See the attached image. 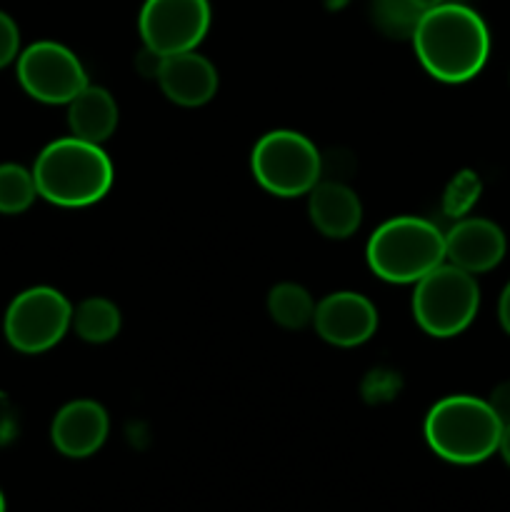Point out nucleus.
Returning a JSON list of instances; mask_svg holds the SVG:
<instances>
[{
    "label": "nucleus",
    "instance_id": "nucleus-1",
    "mask_svg": "<svg viewBox=\"0 0 510 512\" xmlns=\"http://www.w3.org/2000/svg\"><path fill=\"white\" fill-rule=\"evenodd\" d=\"M410 40L425 73L450 85L473 80L490 55L485 20L468 5L448 0L423 10Z\"/></svg>",
    "mask_w": 510,
    "mask_h": 512
},
{
    "label": "nucleus",
    "instance_id": "nucleus-2",
    "mask_svg": "<svg viewBox=\"0 0 510 512\" xmlns=\"http://www.w3.org/2000/svg\"><path fill=\"white\" fill-rule=\"evenodd\" d=\"M33 178L38 195L48 203L60 208H88L113 188L115 170L100 145L68 135L40 150Z\"/></svg>",
    "mask_w": 510,
    "mask_h": 512
},
{
    "label": "nucleus",
    "instance_id": "nucleus-3",
    "mask_svg": "<svg viewBox=\"0 0 510 512\" xmlns=\"http://www.w3.org/2000/svg\"><path fill=\"white\" fill-rule=\"evenodd\" d=\"M503 423L488 400L448 395L430 408L425 440L438 458L453 465H478L498 453Z\"/></svg>",
    "mask_w": 510,
    "mask_h": 512
},
{
    "label": "nucleus",
    "instance_id": "nucleus-4",
    "mask_svg": "<svg viewBox=\"0 0 510 512\" xmlns=\"http://www.w3.org/2000/svg\"><path fill=\"white\" fill-rule=\"evenodd\" d=\"M365 258L370 270L385 283L415 285L445 263V233L415 215L390 218L370 235Z\"/></svg>",
    "mask_w": 510,
    "mask_h": 512
},
{
    "label": "nucleus",
    "instance_id": "nucleus-5",
    "mask_svg": "<svg viewBox=\"0 0 510 512\" xmlns=\"http://www.w3.org/2000/svg\"><path fill=\"white\" fill-rule=\"evenodd\" d=\"M250 170L260 188L270 195L298 198L320 183L323 160L308 135L298 130H270L255 143Z\"/></svg>",
    "mask_w": 510,
    "mask_h": 512
},
{
    "label": "nucleus",
    "instance_id": "nucleus-6",
    "mask_svg": "<svg viewBox=\"0 0 510 512\" xmlns=\"http://www.w3.org/2000/svg\"><path fill=\"white\" fill-rule=\"evenodd\" d=\"M480 308V288L475 275L440 263L415 283V323L433 338H455L470 328Z\"/></svg>",
    "mask_w": 510,
    "mask_h": 512
},
{
    "label": "nucleus",
    "instance_id": "nucleus-7",
    "mask_svg": "<svg viewBox=\"0 0 510 512\" xmlns=\"http://www.w3.org/2000/svg\"><path fill=\"white\" fill-rule=\"evenodd\" d=\"M73 325V305L60 290L35 285L15 295L5 310L3 333L10 348L25 355H40L55 348Z\"/></svg>",
    "mask_w": 510,
    "mask_h": 512
},
{
    "label": "nucleus",
    "instance_id": "nucleus-8",
    "mask_svg": "<svg viewBox=\"0 0 510 512\" xmlns=\"http://www.w3.org/2000/svg\"><path fill=\"white\" fill-rule=\"evenodd\" d=\"M18 83L33 100L45 105H68L88 85L78 55L55 40H38L20 50Z\"/></svg>",
    "mask_w": 510,
    "mask_h": 512
},
{
    "label": "nucleus",
    "instance_id": "nucleus-9",
    "mask_svg": "<svg viewBox=\"0 0 510 512\" xmlns=\"http://www.w3.org/2000/svg\"><path fill=\"white\" fill-rule=\"evenodd\" d=\"M208 0H145L138 28L145 50L158 58L195 50L210 30Z\"/></svg>",
    "mask_w": 510,
    "mask_h": 512
},
{
    "label": "nucleus",
    "instance_id": "nucleus-10",
    "mask_svg": "<svg viewBox=\"0 0 510 512\" xmlns=\"http://www.w3.org/2000/svg\"><path fill=\"white\" fill-rule=\"evenodd\" d=\"M315 333L335 348H355L368 343L378 330V308L353 290L325 295L315 303Z\"/></svg>",
    "mask_w": 510,
    "mask_h": 512
},
{
    "label": "nucleus",
    "instance_id": "nucleus-11",
    "mask_svg": "<svg viewBox=\"0 0 510 512\" xmlns=\"http://www.w3.org/2000/svg\"><path fill=\"white\" fill-rule=\"evenodd\" d=\"M508 240L488 218H463L445 233V263L470 275L488 273L505 258Z\"/></svg>",
    "mask_w": 510,
    "mask_h": 512
},
{
    "label": "nucleus",
    "instance_id": "nucleus-12",
    "mask_svg": "<svg viewBox=\"0 0 510 512\" xmlns=\"http://www.w3.org/2000/svg\"><path fill=\"white\" fill-rule=\"evenodd\" d=\"M155 78H158L165 98L183 108H198V105L210 103L218 93V70L198 50L158 58Z\"/></svg>",
    "mask_w": 510,
    "mask_h": 512
},
{
    "label": "nucleus",
    "instance_id": "nucleus-13",
    "mask_svg": "<svg viewBox=\"0 0 510 512\" xmlns=\"http://www.w3.org/2000/svg\"><path fill=\"white\" fill-rule=\"evenodd\" d=\"M108 413L95 400H73L58 410L50 438L65 458H88L103 448L108 438Z\"/></svg>",
    "mask_w": 510,
    "mask_h": 512
},
{
    "label": "nucleus",
    "instance_id": "nucleus-14",
    "mask_svg": "<svg viewBox=\"0 0 510 512\" xmlns=\"http://www.w3.org/2000/svg\"><path fill=\"white\" fill-rule=\"evenodd\" d=\"M308 215L315 230L333 240H345L363 223V203L345 183L320 180L308 193Z\"/></svg>",
    "mask_w": 510,
    "mask_h": 512
},
{
    "label": "nucleus",
    "instance_id": "nucleus-15",
    "mask_svg": "<svg viewBox=\"0 0 510 512\" xmlns=\"http://www.w3.org/2000/svg\"><path fill=\"white\" fill-rule=\"evenodd\" d=\"M70 135L103 145L118 128V103L100 85H85L68 103Z\"/></svg>",
    "mask_w": 510,
    "mask_h": 512
},
{
    "label": "nucleus",
    "instance_id": "nucleus-16",
    "mask_svg": "<svg viewBox=\"0 0 510 512\" xmlns=\"http://www.w3.org/2000/svg\"><path fill=\"white\" fill-rule=\"evenodd\" d=\"M80 340L85 343H108L115 335L120 333V310L113 300L108 298H85L83 303H78L73 308V325Z\"/></svg>",
    "mask_w": 510,
    "mask_h": 512
},
{
    "label": "nucleus",
    "instance_id": "nucleus-17",
    "mask_svg": "<svg viewBox=\"0 0 510 512\" xmlns=\"http://www.w3.org/2000/svg\"><path fill=\"white\" fill-rule=\"evenodd\" d=\"M268 313L280 328L303 330L305 325L313 323L315 300L303 285L298 283H280L270 290L268 295Z\"/></svg>",
    "mask_w": 510,
    "mask_h": 512
},
{
    "label": "nucleus",
    "instance_id": "nucleus-18",
    "mask_svg": "<svg viewBox=\"0 0 510 512\" xmlns=\"http://www.w3.org/2000/svg\"><path fill=\"white\" fill-rule=\"evenodd\" d=\"M38 198L33 170L18 163L0 165V213L20 215Z\"/></svg>",
    "mask_w": 510,
    "mask_h": 512
},
{
    "label": "nucleus",
    "instance_id": "nucleus-19",
    "mask_svg": "<svg viewBox=\"0 0 510 512\" xmlns=\"http://www.w3.org/2000/svg\"><path fill=\"white\" fill-rule=\"evenodd\" d=\"M423 10L410 0H373L375 25L393 38H410Z\"/></svg>",
    "mask_w": 510,
    "mask_h": 512
},
{
    "label": "nucleus",
    "instance_id": "nucleus-20",
    "mask_svg": "<svg viewBox=\"0 0 510 512\" xmlns=\"http://www.w3.org/2000/svg\"><path fill=\"white\" fill-rule=\"evenodd\" d=\"M20 55V30L18 23L5 10H0V70L15 63Z\"/></svg>",
    "mask_w": 510,
    "mask_h": 512
},
{
    "label": "nucleus",
    "instance_id": "nucleus-21",
    "mask_svg": "<svg viewBox=\"0 0 510 512\" xmlns=\"http://www.w3.org/2000/svg\"><path fill=\"white\" fill-rule=\"evenodd\" d=\"M478 190L480 183L473 173H460L458 178L453 180L450 185V193H458V195H448V198H458V205H455V213H463L473 205V200L478 198Z\"/></svg>",
    "mask_w": 510,
    "mask_h": 512
},
{
    "label": "nucleus",
    "instance_id": "nucleus-22",
    "mask_svg": "<svg viewBox=\"0 0 510 512\" xmlns=\"http://www.w3.org/2000/svg\"><path fill=\"white\" fill-rule=\"evenodd\" d=\"M490 408L495 410V415L500 418V423L508 425L510 423V380L508 383H500L498 388L493 390V395H490Z\"/></svg>",
    "mask_w": 510,
    "mask_h": 512
},
{
    "label": "nucleus",
    "instance_id": "nucleus-23",
    "mask_svg": "<svg viewBox=\"0 0 510 512\" xmlns=\"http://www.w3.org/2000/svg\"><path fill=\"white\" fill-rule=\"evenodd\" d=\"M498 320H500V328L510 335V283L505 285L503 293H500L498 300Z\"/></svg>",
    "mask_w": 510,
    "mask_h": 512
},
{
    "label": "nucleus",
    "instance_id": "nucleus-24",
    "mask_svg": "<svg viewBox=\"0 0 510 512\" xmlns=\"http://www.w3.org/2000/svg\"><path fill=\"white\" fill-rule=\"evenodd\" d=\"M498 453H500V458L505 460V465L510 468V423L503 425V433H500V443H498Z\"/></svg>",
    "mask_w": 510,
    "mask_h": 512
},
{
    "label": "nucleus",
    "instance_id": "nucleus-25",
    "mask_svg": "<svg viewBox=\"0 0 510 512\" xmlns=\"http://www.w3.org/2000/svg\"><path fill=\"white\" fill-rule=\"evenodd\" d=\"M410 3H415V5H418L420 10H430V8H435V5L445 3V0H410Z\"/></svg>",
    "mask_w": 510,
    "mask_h": 512
},
{
    "label": "nucleus",
    "instance_id": "nucleus-26",
    "mask_svg": "<svg viewBox=\"0 0 510 512\" xmlns=\"http://www.w3.org/2000/svg\"><path fill=\"white\" fill-rule=\"evenodd\" d=\"M0 512H5V498H3V493H0Z\"/></svg>",
    "mask_w": 510,
    "mask_h": 512
}]
</instances>
